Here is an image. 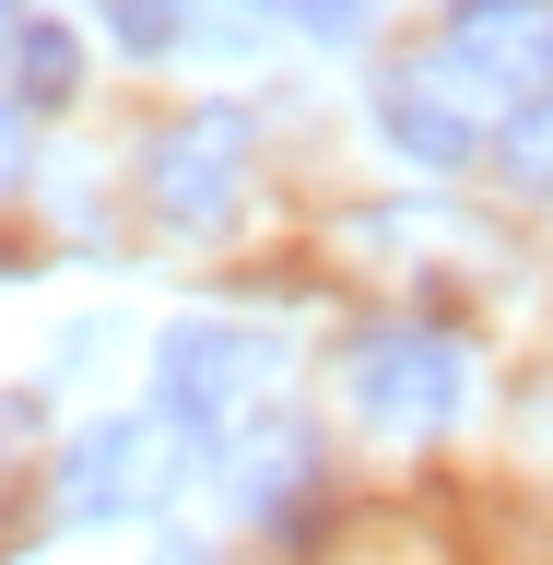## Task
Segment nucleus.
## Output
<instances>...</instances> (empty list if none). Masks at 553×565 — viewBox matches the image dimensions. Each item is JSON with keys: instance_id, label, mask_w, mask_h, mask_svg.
I'll list each match as a JSON object with an SVG mask.
<instances>
[{"instance_id": "1", "label": "nucleus", "mask_w": 553, "mask_h": 565, "mask_svg": "<svg viewBox=\"0 0 553 565\" xmlns=\"http://www.w3.org/2000/svg\"><path fill=\"white\" fill-rule=\"evenodd\" d=\"M247 153H259V118H247L236 95L189 106L153 153H141V201H153V224L166 236H224L247 212Z\"/></svg>"}, {"instance_id": "2", "label": "nucleus", "mask_w": 553, "mask_h": 565, "mask_svg": "<svg viewBox=\"0 0 553 565\" xmlns=\"http://www.w3.org/2000/svg\"><path fill=\"white\" fill-rule=\"evenodd\" d=\"M189 424L177 413H106L95 436H71V459H60V507L71 530H95V519H141V507H166L177 483H189Z\"/></svg>"}, {"instance_id": "3", "label": "nucleus", "mask_w": 553, "mask_h": 565, "mask_svg": "<svg viewBox=\"0 0 553 565\" xmlns=\"http://www.w3.org/2000/svg\"><path fill=\"white\" fill-rule=\"evenodd\" d=\"M272 377H283V342L247 330V318H177L166 342H153V388H166V413L189 424V436L236 424Z\"/></svg>"}, {"instance_id": "4", "label": "nucleus", "mask_w": 553, "mask_h": 565, "mask_svg": "<svg viewBox=\"0 0 553 565\" xmlns=\"http://www.w3.org/2000/svg\"><path fill=\"white\" fill-rule=\"evenodd\" d=\"M342 377H353V413L365 424L424 436V424H448L459 401H471V353H459L448 330H365Z\"/></svg>"}, {"instance_id": "5", "label": "nucleus", "mask_w": 553, "mask_h": 565, "mask_svg": "<svg viewBox=\"0 0 553 565\" xmlns=\"http://www.w3.org/2000/svg\"><path fill=\"white\" fill-rule=\"evenodd\" d=\"M436 71L471 83V95H507V106L553 95V0H459Z\"/></svg>"}, {"instance_id": "6", "label": "nucleus", "mask_w": 553, "mask_h": 565, "mask_svg": "<svg viewBox=\"0 0 553 565\" xmlns=\"http://www.w3.org/2000/svg\"><path fill=\"white\" fill-rule=\"evenodd\" d=\"M377 141L413 153V166H471V153H483L471 106L448 95V71H401V83H377Z\"/></svg>"}, {"instance_id": "7", "label": "nucleus", "mask_w": 553, "mask_h": 565, "mask_svg": "<svg viewBox=\"0 0 553 565\" xmlns=\"http://www.w3.org/2000/svg\"><path fill=\"white\" fill-rule=\"evenodd\" d=\"M236 494H247V519L259 530H307V507H318V448L283 424V436H259V448L236 459Z\"/></svg>"}, {"instance_id": "8", "label": "nucleus", "mask_w": 553, "mask_h": 565, "mask_svg": "<svg viewBox=\"0 0 553 565\" xmlns=\"http://www.w3.org/2000/svg\"><path fill=\"white\" fill-rule=\"evenodd\" d=\"M71 83H83V35H71L60 12H24V35H12V106H24V118H60Z\"/></svg>"}, {"instance_id": "9", "label": "nucleus", "mask_w": 553, "mask_h": 565, "mask_svg": "<svg viewBox=\"0 0 553 565\" xmlns=\"http://www.w3.org/2000/svg\"><path fill=\"white\" fill-rule=\"evenodd\" d=\"M494 166H507V189H519V201H553V95L507 106V130H494Z\"/></svg>"}, {"instance_id": "10", "label": "nucleus", "mask_w": 553, "mask_h": 565, "mask_svg": "<svg viewBox=\"0 0 553 565\" xmlns=\"http://www.w3.org/2000/svg\"><path fill=\"white\" fill-rule=\"evenodd\" d=\"M330 565H459V554H448L424 519H401V507H389V519H353V542H342Z\"/></svg>"}, {"instance_id": "11", "label": "nucleus", "mask_w": 553, "mask_h": 565, "mask_svg": "<svg viewBox=\"0 0 553 565\" xmlns=\"http://www.w3.org/2000/svg\"><path fill=\"white\" fill-rule=\"evenodd\" d=\"M283 0H189V47H259Z\"/></svg>"}, {"instance_id": "12", "label": "nucleus", "mask_w": 553, "mask_h": 565, "mask_svg": "<svg viewBox=\"0 0 553 565\" xmlns=\"http://www.w3.org/2000/svg\"><path fill=\"white\" fill-rule=\"evenodd\" d=\"M365 12H377V0H283V24L318 35V47H353V35H365Z\"/></svg>"}, {"instance_id": "13", "label": "nucleus", "mask_w": 553, "mask_h": 565, "mask_svg": "<svg viewBox=\"0 0 553 565\" xmlns=\"http://www.w3.org/2000/svg\"><path fill=\"white\" fill-rule=\"evenodd\" d=\"M12 118H24V106L0 95V177H12V153H24V130H12Z\"/></svg>"}, {"instance_id": "14", "label": "nucleus", "mask_w": 553, "mask_h": 565, "mask_svg": "<svg viewBox=\"0 0 553 565\" xmlns=\"http://www.w3.org/2000/svg\"><path fill=\"white\" fill-rule=\"evenodd\" d=\"M141 565H212V554H201V542H166V554H141Z\"/></svg>"}, {"instance_id": "15", "label": "nucleus", "mask_w": 553, "mask_h": 565, "mask_svg": "<svg viewBox=\"0 0 553 565\" xmlns=\"http://www.w3.org/2000/svg\"><path fill=\"white\" fill-rule=\"evenodd\" d=\"M12 35H24V0H0V60H12Z\"/></svg>"}]
</instances>
